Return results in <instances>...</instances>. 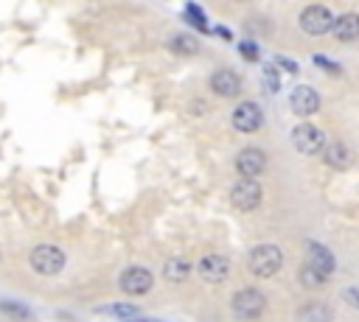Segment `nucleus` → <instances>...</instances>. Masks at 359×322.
Listing matches in <instances>:
<instances>
[{"instance_id":"20e7f679","label":"nucleus","mask_w":359,"mask_h":322,"mask_svg":"<svg viewBox=\"0 0 359 322\" xmlns=\"http://www.w3.org/2000/svg\"><path fill=\"white\" fill-rule=\"evenodd\" d=\"M334 22H337V17L325 6H309V8L300 11V28L306 34H311V36H320V34L334 31Z\"/></svg>"},{"instance_id":"f3484780","label":"nucleus","mask_w":359,"mask_h":322,"mask_svg":"<svg viewBox=\"0 0 359 322\" xmlns=\"http://www.w3.org/2000/svg\"><path fill=\"white\" fill-rule=\"evenodd\" d=\"M300 322H331V308L323 302H311L300 308Z\"/></svg>"},{"instance_id":"0eeeda50","label":"nucleus","mask_w":359,"mask_h":322,"mask_svg":"<svg viewBox=\"0 0 359 322\" xmlns=\"http://www.w3.org/2000/svg\"><path fill=\"white\" fill-rule=\"evenodd\" d=\"M196 272H199V277H202L205 283L219 286V283H224V280L230 277V260H227L224 255L208 252V255H205V258L196 263Z\"/></svg>"},{"instance_id":"9b49d317","label":"nucleus","mask_w":359,"mask_h":322,"mask_svg":"<svg viewBox=\"0 0 359 322\" xmlns=\"http://www.w3.org/2000/svg\"><path fill=\"white\" fill-rule=\"evenodd\" d=\"M289 106H292V112H294V115L309 118V115H314V112L320 109V95H317L311 87L300 84V87H294V90H292V95H289Z\"/></svg>"},{"instance_id":"1a4fd4ad","label":"nucleus","mask_w":359,"mask_h":322,"mask_svg":"<svg viewBox=\"0 0 359 322\" xmlns=\"http://www.w3.org/2000/svg\"><path fill=\"white\" fill-rule=\"evenodd\" d=\"M151 283H154V277H151V272L143 269V266H129V269L121 274V280H118L121 291H126V294H132V297L151 291Z\"/></svg>"},{"instance_id":"2eb2a0df","label":"nucleus","mask_w":359,"mask_h":322,"mask_svg":"<svg viewBox=\"0 0 359 322\" xmlns=\"http://www.w3.org/2000/svg\"><path fill=\"white\" fill-rule=\"evenodd\" d=\"M334 34H337V39H342V42H353V39H359V14L348 11V14L337 17V22H334Z\"/></svg>"},{"instance_id":"f03ea898","label":"nucleus","mask_w":359,"mask_h":322,"mask_svg":"<svg viewBox=\"0 0 359 322\" xmlns=\"http://www.w3.org/2000/svg\"><path fill=\"white\" fill-rule=\"evenodd\" d=\"M230 308H233L236 319H241V322H252V319H258V316L264 314V308H266V297H264L258 288H241V291L233 294Z\"/></svg>"},{"instance_id":"f8f14e48","label":"nucleus","mask_w":359,"mask_h":322,"mask_svg":"<svg viewBox=\"0 0 359 322\" xmlns=\"http://www.w3.org/2000/svg\"><path fill=\"white\" fill-rule=\"evenodd\" d=\"M210 90H213L216 95H222V98H233V95L241 92V78H238L233 70L222 67V70H216V73L210 76Z\"/></svg>"},{"instance_id":"dca6fc26","label":"nucleus","mask_w":359,"mask_h":322,"mask_svg":"<svg viewBox=\"0 0 359 322\" xmlns=\"http://www.w3.org/2000/svg\"><path fill=\"white\" fill-rule=\"evenodd\" d=\"M191 269H194L191 260H185V258H168L165 266H163V277L171 280V283H182V280L191 277Z\"/></svg>"},{"instance_id":"5701e85b","label":"nucleus","mask_w":359,"mask_h":322,"mask_svg":"<svg viewBox=\"0 0 359 322\" xmlns=\"http://www.w3.org/2000/svg\"><path fill=\"white\" fill-rule=\"evenodd\" d=\"M238 50H241V56H244L247 62H255V59H258V45H255V42H241Z\"/></svg>"},{"instance_id":"6ab92c4d","label":"nucleus","mask_w":359,"mask_h":322,"mask_svg":"<svg viewBox=\"0 0 359 322\" xmlns=\"http://www.w3.org/2000/svg\"><path fill=\"white\" fill-rule=\"evenodd\" d=\"M98 314L121 316V319H140V308H135V305H104V308H98Z\"/></svg>"},{"instance_id":"9d476101","label":"nucleus","mask_w":359,"mask_h":322,"mask_svg":"<svg viewBox=\"0 0 359 322\" xmlns=\"http://www.w3.org/2000/svg\"><path fill=\"white\" fill-rule=\"evenodd\" d=\"M261 123H264V112H261L258 104L241 101V104L233 109V126H236L238 132H258Z\"/></svg>"},{"instance_id":"aec40b11","label":"nucleus","mask_w":359,"mask_h":322,"mask_svg":"<svg viewBox=\"0 0 359 322\" xmlns=\"http://www.w3.org/2000/svg\"><path fill=\"white\" fill-rule=\"evenodd\" d=\"M0 308H3L8 316H14V319H31V311H28L25 305H17V302L3 300V302H0Z\"/></svg>"},{"instance_id":"a211bd4d","label":"nucleus","mask_w":359,"mask_h":322,"mask_svg":"<svg viewBox=\"0 0 359 322\" xmlns=\"http://www.w3.org/2000/svg\"><path fill=\"white\" fill-rule=\"evenodd\" d=\"M168 48L177 50V53H196V50H199L196 39L188 36V34H177V36H171V39H168Z\"/></svg>"},{"instance_id":"412c9836","label":"nucleus","mask_w":359,"mask_h":322,"mask_svg":"<svg viewBox=\"0 0 359 322\" xmlns=\"http://www.w3.org/2000/svg\"><path fill=\"white\" fill-rule=\"evenodd\" d=\"M261 76H264V87H266L269 92H278V90H280V78H278V70H275L272 64H269V67H264V73H261Z\"/></svg>"},{"instance_id":"7ed1b4c3","label":"nucleus","mask_w":359,"mask_h":322,"mask_svg":"<svg viewBox=\"0 0 359 322\" xmlns=\"http://www.w3.org/2000/svg\"><path fill=\"white\" fill-rule=\"evenodd\" d=\"M65 266V252L53 244H39L31 252V269L36 274H59Z\"/></svg>"},{"instance_id":"39448f33","label":"nucleus","mask_w":359,"mask_h":322,"mask_svg":"<svg viewBox=\"0 0 359 322\" xmlns=\"http://www.w3.org/2000/svg\"><path fill=\"white\" fill-rule=\"evenodd\" d=\"M261 199H264V193H261V185H258L255 179H238V182L233 185V190H230L233 207H236V210H244V213L255 210V207L261 204Z\"/></svg>"},{"instance_id":"b1692460","label":"nucleus","mask_w":359,"mask_h":322,"mask_svg":"<svg viewBox=\"0 0 359 322\" xmlns=\"http://www.w3.org/2000/svg\"><path fill=\"white\" fill-rule=\"evenodd\" d=\"M275 64H280L286 73H297V64H294L292 59H286V56H278V59H275Z\"/></svg>"},{"instance_id":"6e6552de","label":"nucleus","mask_w":359,"mask_h":322,"mask_svg":"<svg viewBox=\"0 0 359 322\" xmlns=\"http://www.w3.org/2000/svg\"><path fill=\"white\" fill-rule=\"evenodd\" d=\"M264 168H266V154H264L261 148L247 146V148H241V151L236 154V171H238L244 179H255V176H261Z\"/></svg>"},{"instance_id":"4be33fe9","label":"nucleus","mask_w":359,"mask_h":322,"mask_svg":"<svg viewBox=\"0 0 359 322\" xmlns=\"http://www.w3.org/2000/svg\"><path fill=\"white\" fill-rule=\"evenodd\" d=\"M300 280H303L306 286H320V283H325V277H323V274H317L309 263H306V266H300Z\"/></svg>"},{"instance_id":"423d86ee","label":"nucleus","mask_w":359,"mask_h":322,"mask_svg":"<svg viewBox=\"0 0 359 322\" xmlns=\"http://www.w3.org/2000/svg\"><path fill=\"white\" fill-rule=\"evenodd\" d=\"M292 143L300 154H317L325 148V134L311 123H300L292 129Z\"/></svg>"},{"instance_id":"f257e3e1","label":"nucleus","mask_w":359,"mask_h":322,"mask_svg":"<svg viewBox=\"0 0 359 322\" xmlns=\"http://www.w3.org/2000/svg\"><path fill=\"white\" fill-rule=\"evenodd\" d=\"M247 263H250V272L255 277H275L280 272V266H283V255H280V249L275 244H258L250 252Z\"/></svg>"},{"instance_id":"ddd939ff","label":"nucleus","mask_w":359,"mask_h":322,"mask_svg":"<svg viewBox=\"0 0 359 322\" xmlns=\"http://www.w3.org/2000/svg\"><path fill=\"white\" fill-rule=\"evenodd\" d=\"M309 266L317 272V274H323L325 280L334 274V255L323 246V244H317V241H309Z\"/></svg>"},{"instance_id":"4468645a","label":"nucleus","mask_w":359,"mask_h":322,"mask_svg":"<svg viewBox=\"0 0 359 322\" xmlns=\"http://www.w3.org/2000/svg\"><path fill=\"white\" fill-rule=\"evenodd\" d=\"M320 154H323V162L331 165V168H337V171H345L353 162V157H351V151H348L345 143H325V148Z\"/></svg>"}]
</instances>
